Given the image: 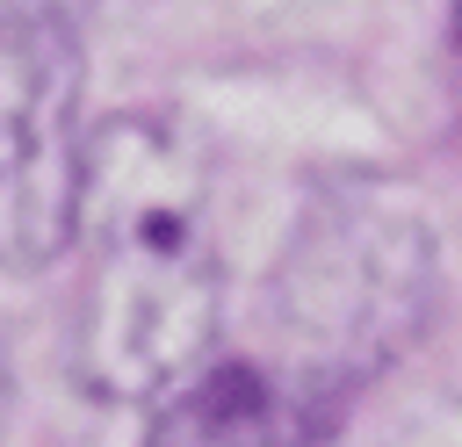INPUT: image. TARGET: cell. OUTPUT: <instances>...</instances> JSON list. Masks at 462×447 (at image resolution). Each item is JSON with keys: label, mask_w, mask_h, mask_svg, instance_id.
I'll return each mask as SVG.
<instances>
[{"label": "cell", "mask_w": 462, "mask_h": 447, "mask_svg": "<svg viewBox=\"0 0 462 447\" xmlns=\"http://www.w3.org/2000/svg\"><path fill=\"white\" fill-rule=\"evenodd\" d=\"M87 288L72 310V368L94 397L137 404L202 368L224 274L209 238V195L195 144L144 108L87 130L79 224Z\"/></svg>", "instance_id": "6da1fadb"}, {"label": "cell", "mask_w": 462, "mask_h": 447, "mask_svg": "<svg viewBox=\"0 0 462 447\" xmlns=\"http://www.w3.org/2000/svg\"><path fill=\"white\" fill-rule=\"evenodd\" d=\"M433 310V238L419 209L390 187L346 180L310 202L282 267H274V317L289 339V375L325 397H354L390 353L419 339Z\"/></svg>", "instance_id": "7a4b0ae2"}, {"label": "cell", "mask_w": 462, "mask_h": 447, "mask_svg": "<svg viewBox=\"0 0 462 447\" xmlns=\"http://www.w3.org/2000/svg\"><path fill=\"white\" fill-rule=\"evenodd\" d=\"M79 0L0 7V267L29 274L72 245L87 123H79Z\"/></svg>", "instance_id": "3957f363"}, {"label": "cell", "mask_w": 462, "mask_h": 447, "mask_svg": "<svg viewBox=\"0 0 462 447\" xmlns=\"http://www.w3.org/2000/svg\"><path fill=\"white\" fill-rule=\"evenodd\" d=\"M339 418V397L310 389L282 360H202L144 425V447H318Z\"/></svg>", "instance_id": "277c9868"}]
</instances>
